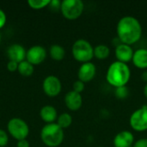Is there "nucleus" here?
Here are the masks:
<instances>
[{
  "instance_id": "obj_1",
  "label": "nucleus",
  "mask_w": 147,
  "mask_h": 147,
  "mask_svg": "<svg viewBox=\"0 0 147 147\" xmlns=\"http://www.w3.org/2000/svg\"><path fill=\"white\" fill-rule=\"evenodd\" d=\"M116 34L121 43L132 46L137 43L142 36L141 23L134 16H123L117 22Z\"/></svg>"
},
{
  "instance_id": "obj_2",
  "label": "nucleus",
  "mask_w": 147,
  "mask_h": 147,
  "mask_svg": "<svg viewBox=\"0 0 147 147\" xmlns=\"http://www.w3.org/2000/svg\"><path fill=\"white\" fill-rule=\"evenodd\" d=\"M131 78V70L127 64L115 61L108 68L106 80L115 89L127 86Z\"/></svg>"
},
{
  "instance_id": "obj_3",
  "label": "nucleus",
  "mask_w": 147,
  "mask_h": 147,
  "mask_svg": "<svg viewBox=\"0 0 147 147\" xmlns=\"http://www.w3.org/2000/svg\"><path fill=\"white\" fill-rule=\"evenodd\" d=\"M65 138L63 129L57 123L46 124L40 131V139L48 147L59 146Z\"/></svg>"
},
{
  "instance_id": "obj_4",
  "label": "nucleus",
  "mask_w": 147,
  "mask_h": 147,
  "mask_svg": "<svg viewBox=\"0 0 147 147\" xmlns=\"http://www.w3.org/2000/svg\"><path fill=\"white\" fill-rule=\"evenodd\" d=\"M71 53L74 59L81 64L90 62L94 58V47L87 40L78 39L72 45Z\"/></svg>"
},
{
  "instance_id": "obj_5",
  "label": "nucleus",
  "mask_w": 147,
  "mask_h": 147,
  "mask_svg": "<svg viewBox=\"0 0 147 147\" xmlns=\"http://www.w3.org/2000/svg\"><path fill=\"white\" fill-rule=\"evenodd\" d=\"M60 10L65 18L73 21L82 16L84 3L81 0H64L61 2Z\"/></svg>"
},
{
  "instance_id": "obj_6",
  "label": "nucleus",
  "mask_w": 147,
  "mask_h": 147,
  "mask_svg": "<svg viewBox=\"0 0 147 147\" xmlns=\"http://www.w3.org/2000/svg\"><path fill=\"white\" fill-rule=\"evenodd\" d=\"M7 129L9 134L16 140H26L29 134L28 124L20 118H13L9 120L7 125Z\"/></svg>"
},
{
  "instance_id": "obj_7",
  "label": "nucleus",
  "mask_w": 147,
  "mask_h": 147,
  "mask_svg": "<svg viewBox=\"0 0 147 147\" xmlns=\"http://www.w3.org/2000/svg\"><path fill=\"white\" fill-rule=\"evenodd\" d=\"M129 124L133 130L136 132H145L147 130V106L136 109L129 118Z\"/></svg>"
},
{
  "instance_id": "obj_8",
  "label": "nucleus",
  "mask_w": 147,
  "mask_h": 147,
  "mask_svg": "<svg viewBox=\"0 0 147 147\" xmlns=\"http://www.w3.org/2000/svg\"><path fill=\"white\" fill-rule=\"evenodd\" d=\"M42 88L45 92V94L49 97H55L61 92L62 90V84L56 76L50 75L47 76L42 84Z\"/></svg>"
},
{
  "instance_id": "obj_9",
  "label": "nucleus",
  "mask_w": 147,
  "mask_h": 147,
  "mask_svg": "<svg viewBox=\"0 0 147 147\" xmlns=\"http://www.w3.org/2000/svg\"><path fill=\"white\" fill-rule=\"evenodd\" d=\"M47 58V51L41 46L31 47L26 54V60L33 65L41 64Z\"/></svg>"
},
{
  "instance_id": "obj_10",
  "label": "nucleus",
  "mask_w": 147,
  "mask_h": 147,
  "mask_svg": "<svg viewBox=\"0 0 147 147\" xmlns=\"http://www.w3.org/2000/svg\"><path fill=\"white\" fill-rule=\"evenodd\" d=\"M96 74V67L92 62L81 64L78 71V78L83 83H89L94 79Z\"/></svg>"
},
{
  "instance_id": "obj_11",
  "label": "nucleus",
  "mask_w": 147,
  "mask_h": 147,
  "mask_svg": "<svg viewBox=\"0 0 147 147\" xmlns=\"http://www.w3.org/2000/svg\"><path fill=\"white\" fill-rule=\"evenodd\" d=\"M134 51L131 46L121 43L115 49V54L117 59V61L127 64L133 59Z\"/></svg>"
},
{
  "instance_id": "obj_12",
  "label": "nucleus",
  "mask_w": 147,
  "mask_h": 147,
  "mask_svg": "<svg viewBox=\"0 0 147 147\" xmlns=\"http://www.w3.org/2000/svg\"><path fill=\"white\" fill-rule=\"evenodd\" d=\"M113 144L115 147H133L134 135L130 131H121L115 136Z\"/></svg>"
},
{
  "instance_id": "obj_13",
  "label": "nucleus",
  "mask_w": 147,
  "mask_h": 147,
  "mask_svg": "<svg viewBox=\"0 0 147 147\" xmlns=\"http://www.w3.org/2000/svg\"><path fill=\"white\" fill-rule=\"evenodd\" d=\"M65 103L66 108L71 111H78L83 105V98L81 94L71 90L65 96Z\"/></svg>"
},
{
  "instance_id": "obj_14",
  "label": "nucleus",
  "mask_w": 147,
  "mask_h": 147,
  "mask_svg": "<svg viewBox=\"0 0 147 147\" xmlns=\"http://www.w3.org/2000/svg\"><path fill=\"white\" fill-rule=\"evenodd\" d=\"M27 52L25 48L19 44H13L7 49V55L10 61L21 63L25 60Z\"/></svg>"
},
{
  "instance_id": "obj_15",
  "label": "nucleus",
  "mask_w": 147,
  "mask_h": 147,
  "mask_svg": "<svg viewBox=\"0 0 147 147\" xmlns=\"http://www.w3.org/2000/svg\"><path fill=\"white\" fill-rule=\"evenodd\" d=\"M132 62L139 69H147V49L140 48L134 51Z\"/></svg>"
},
{
  "instance_id": "obj_16",
  "label": "nucleus",
  "mask_w": 147,
  "mask_h": 147,
  "mask_svg": "<svg viewBox=\"0 0 147 147\" xmlns=\"http://www.w3.org/2000/svg\"><path fill=\"white\" fill-rule=\"evenodd\" d=\"M40 116L43 121L50 124L54 123V121L58 119V113L54 107L47 105L41 108L40 111Z\"/></svg>"
},
{
  "instance_id": "obj_17",
  "label": "nucleus",
  "mask_w": 147,
  "mask_h": 147,
  "mask_svg": "<svg viewBox=\"0 0 147 147\" xmlns=\"http://www.w3.org/2000/svg\"><path fill=\"white\" fill-rule=\"evenodd\" d=\"M50 57L55 61H61L65 56V48L58 44L52 45L49 49Z\"/></svg>"
},
{
  "instance_id": "obj_18",
  "label": "nucleus",
  "mask_w": 147,
  "mask_h": 147,
  "mask_svg": "<svg viewBox=\"0 0 147 147\" xmlns=\"http://www.w3.org/2000/svg\"><path fill=\"white\" fill-rule=\"evenodd\" d=\"M109 55H110V48L108 46L104 44H100L94 47V58L100 60H103L108 59Z\"/></svg>"
},
{
  "instance_id": "obj_19",
  "label": "nucleus",
  "mask_w": 147,
  "mask_h": 147,
  "mask_svg": "<svg viewBox=\"0 0 147 147\" xmlns=\"http://www.w3.org/2000/svg\"><path fill=\"white\" fill-rule=\"evenodd\" d=\"M17 71L23 77H30L34 73V65L27 60H24L19 63Z\"/></svg>"
},
{
  "instance_id": "obj_20",
  "label": "nucleus",
  "mask_w": 147,
  "mask_h": 147,
  "mask_svg": "<svg viewBox=\"0 0 147 147\" xmlns=\"http://www.w3.org/2000/svg\"><path fill=\"white\" fill-rule=\"evenodd\" d=\"M57 124L62 128H68L72 124V117L68 113H63L60 115L58 116L57 119Z\"/></svg>"
},
{
  "instance_id": "obj_21",
  "label": "nucleus",
  "mask_w": 147,
  "mask_h": 147,
  "mask_svg": "<svg viewBox=\"0 0 147 147\" xmlns=\"http://www.w3.org/2000/svg\"><path fill=\"white\" fill-rule=\"evenodd\" d=\"M50 0H28V3L34 9H40L49 5Z\"/></svg>"
},
{
  "instance_id": "obj_22",
  "label": "nucleus",
  "mask_w": 147,
  "mask_h": 147,
  "mask_svg": "<svg viewBox=\"0 0 147 147\" xmlns=\"http://www.w3.org/2000/svg\"><path fill=\"white\" fill-rule=\"evenodd\" d=\"M115 96L117 99L124 100L128 97L129 96V90L127 86H122L119 88H115Z\"/></svg>"
},
{
  "instance_id": "obj_23",
  "label": "nucleus",
  "mask_w": 147,
  "mask_h": 147,
  "mask_svg": "<svg viewBox=\"0 0 147 147\" xmlns=\"http://www.w3.org/2000/svg\"><path fill=\"white\" fill-rule=\"evenodd\" d=\"M84 88H85V84L83 83L82 81L80 80H77L73 83V85H72V90L77 92V93H79L81 94L84 90Z\"/></svg>"
},
{
  "instance_id": "obj_24",
  "label": "nucleus",
  "mask_w": 147,
  "mask_h": 147,
  "mask_svg": "<svg viewBox=\"0 0 147 147\" xmlns=\"http://www.w3.org/2000/svg\"><path fill=\"white\" fill-rule=\"evenodd\" d=\"M8 142H9V137L7 133L3 129H0V147L6 146Z\"/></svg>"
},
{
  "instance_id": "obj_25",
  "label": "nucleus",
  "mask_w": 147,
  "mask_h": 147,
  "mask_svg": "<svg viewBox=\"0 0 147 147\" xmlns=\"http://www.w3.org/2000/svg\"><path fill=\"white\" fill-rule=\"evenodd\" d=\"M53 10H59L61 7V2L59 0H52L48 5Z\"/></svg>"
},
{
  "instance_id": "obj_26",
  "label": "nucleus",
  "mask_w": 147,
  "mask_h": 147,
  "mask_svg": "<svg viewBox=\"0 0 147 147\" xmlns=\"http://www.w3.org/2000/svg\"><path fill=\"white\" fill-rule=\"evenodd\" d=\"M18 63H16V62H15V61H9L8 62V64H7V69L9 71H11V72H14V71H17V69H18Z\"/></svg>"
},
{
  "instance_id": "obj_27",
  "label": "nucleus",
  "mask_w": 147,
  "mask_h": 147,
  "mask_svg": "<svg viewBox=\"0 0 147 147\" xmlns=\"http://www.w3.org/2000/svg\"><path fill=\"white\" fill-rule=\"evenodd\" d=\"M133 147H147V139H140L136 142H134Z\"/></svg>"
},
{
  "instance_id": "obj_28",
  "label": "nucleus",
  "mask_w": 147,
  "mask_h": 147,
  "mask_svg": "<svg viewBox=\"0 0 147 147\" xmlns=\"http://www.w3.org/2000/svg\"><path fill=\"white\" fill-rule=\"evenodd\" d=\"M5 23H6V15L2 9H0V29L5 25Z\"/></svg>"
},
{
  "instance_id": "obj_29",
  "label": "nucleus",
  "mask_w": 147,
  "mask_h": 147,
  "mask_svg": "<svg viewBox=\"0 0 147 147\" xmlns=\"http://www.w3.org/2000/svg\"><path fill=\"white\" fill-rule=\"evenodd\" d=\"M17 147H29V143L27 140H22L17 142Z\"/></svg>"
},
{
  "instance_id": "obj_30",
  "label": "nucleus",
  "mask_w": 147,
  "mask_h": 147,
  "mask_svg": "<svg viewBox=\"0 0 147 147\" xmlns=\"http://www.w3.org/2000/svg\"><path fill=\"white\" fill-rule=\"evenodd\" d=\"M141 78H142V80H143L146 84H147V71H145L142 73Z\"/></svg>"
},
{
  "instance_id": "obj_31",
  "label": "nucleus",
  "mask_w": 147,
  "mask_h": 147,
  "mask_svg": "<svg viewBox=\"0 0 147 147\" xmlns=\"http://www.w3.org/2000/svg\"><path fill=\"white\" fill-rule=\"evenodd\" d=\"M143 93H144V96H145V97L147 99V84H145V86H144V89H143Z\"/></svg>"
},
{
  "instance_id": "obj_32",
  "label": "nucleus",
  "mask_w": 147,
  "mask_h": 147,
  "mask_svg": "<svg viewBox=\"0 0 147 147\" xmlns=\"http://www.w3.org/2000/svg\"><path fill=\"white\" fill-rule=\"evenodd\" d=\"M0 42H1V34H0Z\"/></svg>"
},
{
  "instance_id": "obj_33",
  "label": "nucleus",
  "mask_w": 147,
  "mask_h": 147,
  "mask_svg": "<svg viewBox=\"0 0 147 147\" xmlns=\"http://www.w3.org/2000/svg\"><path fill=\"white\" fill-rule=\"evenodd\" d=\"M114 147H115V146H114Z\"/></svg>"
}]
</instances>
